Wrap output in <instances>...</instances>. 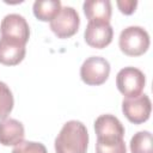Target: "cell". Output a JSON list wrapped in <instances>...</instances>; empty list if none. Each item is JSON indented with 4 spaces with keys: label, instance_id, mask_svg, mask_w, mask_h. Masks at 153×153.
<instances>
[{
    "label": "cell",
    "instance_id": "obj_1",
    "mask_svg": "<svg viewBox=\"0 0 153 153\" xmlns=\"http://www.w3.org/2000/svg\"><path fill=\"white\" fill-rule=\"evenodd\" d=\"M55 153H86L88 133L85 124L76 120L66 122L55 139Z\"/></svg>",
    "mask_w": 153,
    "mask_h": 153
},
{
    "label": "cell",
    "instance_id": "obj_2",
    "mask_svg": "<svg viewBox=\"0 0 153 153\" xmlns=\"http://www.w3.org/2000/svg\"><path fill=\"white\" fill-rule=\"evenodd\" d=\"M118 45L121 51L126 55L140 56L146 53L149 47V35L141 26H128L121 31Z\"/></svg>",
    "mask_w": 153,
    "mask_h": 153
},
{
    "label": "cell",
    "instance_id": "obj_3",
    "mask_svg": "<svg viewBox=\"0 0 153 153\" xmlns=\"http://www.w3.org/2000/svg\"><path fill=\"white\" fill-rule=\"evenodd\" d=\"M110 74V63L102 56L87 57L80 67V78L86 85L98 86L106 81Z\"/></svg>",
    "mask_w": 153,
    "mask_h": 153
},
{
    "label": "cell",
    "instance_id": "obj_4",
    "mask_svg": "<svg viewBox=\"0 0 153 153\" xmlns=\"http://www.w3.org/2000/svg\"><path fill=\"white\" fill-rule=\"evenodd\" d=\"M145 84V74L135 67H124L116 75V86L126 97H135L141 94Z\"/></svg>",
    "mask_w": 153,
    "mask_h": 153
},
{
    "label": "cell",
    "instance_id": "obj_5",
    "mask_svg": "<svg viewBox=\"0 0 153 153\" xmlns=\"http://www.w3.org/2000/svg\"><path fill=\"white\" fill-rule=\"evenodd\" d=\"M80 25V18L76 12L71 6L61 7L56 17L50 20V29L59 38H68L76 33Z\"/></svg>",
    "mask_w": 153,
    "mask_h": 153
},
{
    "label": "cell",
    "instance_id": "obj_6",
    "mask_svg": "<svg viewBox=\"0 0 153 153\" xmlns=\"http://www.w3.org/2000/svg\"><path fill=\"white\" fill-rule=\"evenodd\" d=\"M152 103L147 94L135 97H126L122 102V111L124 116L134 124H140L149 118Z\"/></svg>",
    "mask_w": 153,
    "mask_h": 153
},
{
    "label": "cell",
    "instance_id": "obj_7",
    "mask_svg": "<svg viewBox=\"0 0 153 153\" xmlns=\"http://www.w3.org/2000/svg\"><path fill=\"white\" fill-rule=\"evenodd\" d=\"M94 130L97 134V141L102 142L120 141L123 140L124 136L123 124L116 116L111 114L98 116L94 121Z\"/></svg>",
    "mask_w": 153,
    "mask_h": 153
},
{
    "label": "cell",
    "instance_id": "obj_8",
    "mask_svg": "<svg viewBox=\"0 0 153 153\" xmlns=\"http://www.w3.org/2000/svg\"><path fill=\"white\" fill-rule=\"evenodd\" d=\"M1 37L12 38L19 41L24 44L27 43L30 38V27L26 19L18 13L6 14L0 23Z\"/></svg>",
    "mask_w": 153,
    "mask_h": 153
},
{
    "label": "cell",
    "instance_id": "obj_9",
    "mask_svg": "<svg viewBox=\"0 0 153 153\" xmlns=\"http://www.w3.org/2000/svg\"><path fill=\"white\" fill-rule=\"evenodd\" d=\"M114 36V29L110 25V23H96V22H88L84 37L86 43L97 49L105 48L109 45L112 41Z\"/></svg>",
    "mask_w": 153,
    "mask_h": 153
},
{
    "label": "cell",
    "instance_id": "obj_10",
    "mask_svg": "<svg viewBox=\"0 0 153 153\" xmlns=\"http://www.w3.org/2000/svg\"><path fill=\"white\" fill-rule=\"evenodd\" d=\"M25 53L26 49L24 43L12 38H0V63L5 66H16L24 60Z\"/></svg>",
    "mask_w": 153,
    "mask_h": 153
},
{
    "label": "cell",
    "instance_id": "obj_11",
    "mask_svg": "<svg viewBox=\"0 0 153 153\" xmlns=\"http://www.w3.org/2000/svg\"><path fill=\"white\" fill-rule=\"evenodd\" d=\"M25 131L22 122L14 118L0 121V143L4 146H16L24 141Z\"/></svg>",
    "mask_w": 153,
    "mask_h": 153
},
{
    "label": "cell",
    "instance_id": "obj_12",
    "mask_svg": "<svg viewBox=\"0 0 153 153\" xmlns=\"http://www.w3.org/2000/svg\"><path fill=\"white\" fill-rule=\"evenodd\" d=\"M88 22L109 23L111 18V2L109 0H87L82 4Z\"/></svg>",
    "mask_w": 153,
    "mask_h": 153
},
{
    "label": "cell",
    "instance_id": "obj_13",
    "mask_svg": "<svg viewBox=\"0 0 153 153\" xmlns=\"http://www.w3.org/2000/svg\"><path fill=\"white\" fill-rule=\"evenodd\" d=\"M62 5L60 0H36L32 6L33 14L42 22L53 20L60 12Z\"/></svg>",
    "mask_w": 153,
    "mask_h": 153
},
{
    "label": "cell",
    "instance_id": "obj_14",
    "mask_svg": "<svg viewBox=\"0 0 153 153\" xmlns=\"http://www.w3.org/2000/svg\"><path fill=\"white\" fill-rule=\"evenodd\" d=\"M131 153H153L152 151V134L148 130H141L134 134L130 139Z\"/></svg>",
    "mask_w": 153,
    "mask_h": 153
},
{
    "label": "cell",
    "instance_id": "obj_15",
    "mask_svg": "<svg viewBox=\"0 0 153 153\" xmlns=\"http://www.w3.org/2000/svg\"><path fill=\"white\" fill-rule=\"evenodd\" d=\"M13 104H14V99H13L12 91L4 81H0V118L1 120L7 118V116L13 109Z\"/></svg>",
    "mask_w": 153,
    "mask_h": 153
},
{
    "label": "cell",
    "instance_id": "obj_16",
    "mask_svg": "<svg viewBox=\"0 0 153 153\" xmlns=\"http://www.w3.org/2000/svg\"><path fill=\"white\" fill-rule=\"evenodd\" d=\"M96 153H127L124 140L114 141V142H102L97 141Z\"/></svg>",
    "mask_w": 153,
    "mask_h": 153
},
{
    "label": "cell",
    "instance_id": "obj_17",
    "mask_svg": "<svg viewBox=\"0 0 153 153\" xmlns=\"http://www.w3.org/2000/svg\"><path fill=\"white\" fill-rule=\"evenodd\" d=\"M11 153H48L47 148L41 142L35 141H22L16 145Z\"/></svg>",
    "mask_w": 153,
    "mask_h": 153
},
{
    "label": "cell",
    "instance_id": "obj_18",
    "mask_svg": "<svg viewBox=\"0 0 153 153\" xmlns=\"http://www.w3.org/2000/svg\"><path fill=\"white\" fill-rule=\"evenodd\" d=\"M116 4L118 6L120 11L124 14H131L137 6L136 0H118Z\"/></svg>",
    "mask_w": 153,
    "mask_h": 153
}]
</instances>
